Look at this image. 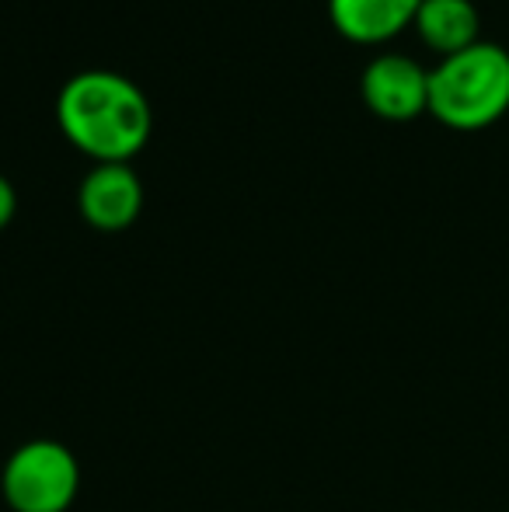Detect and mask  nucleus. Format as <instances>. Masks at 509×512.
<instances>
[{"label":"nucleus","instance_id":"5","mask_svg":"<svg viewBox=\"0 0 509 512\" xmlns=\"http://www.w3.org/2000/svg\"><path fill=\"white\" fill-rule=\"evenodd\" d=\"M81 216L98 230H126L143 209V185L129 164H98L77 192Z\"/></svg>","mask_w":509,"mask_h":512},{"label":"nucleus","instance_id":"3","mask_svg":"<svg viewBox=\"0 0 509 512\" xmlns=\"http://www.w3.org/2000/svg\"><path fill=\"white\" fill-rule=\"evenodd\" d=\"M81 488V471L67 446L35 439L11 453L4 467V499L14 512H67Z\"/></svg>","mask_w":509,"mask_h":512},{"label":"nucleus","instance_id":"8","mask_svg":"<svg viewBox=\"0 0 509 512\" xmlns=\"http://www.w3.org/2000/svg\"><path fill=\"white\" fill-rule=\"evenodd\" d=\"M14 206H18V199H14V189H11V182H7L4 175H0V230L11 223V216H14Z\"/></svg>","mask_w":509,"mask_h":512},{"label":"nucleus","instance_id":"6","mask_svg":"<svg viewBox=\"0 0 509 512\" xmlns=\"http://www.w3.org/2000/svg\"><path fill=\"white\" fill-rule=\"evenodd\" d=\"M422 0H328L332 25L353 42H387L415 21Z\"/></svg>","mask_w":509,"mask_h":512},{"label":"nucleus","instance_id":"1","mask_svg":"<svg viewBox=\"0 0 509 512\" xmlns=\"http://www.w3.org/2000/svg\"><path fill=\"white\" fill-rule=\"evenodd\" d=\"M56 119L67 140L98 164H126L150 136L143 91L112 70H84L60 91Z\"/></svg>","mask_w":509,"mask_h":512},{"label":"nucleus","instance_id":"2","mask_svg":"<svg viewBox=\"0 0 509 512\" xmlns=\"http://www.w3.org/2000/svg\"><path fill=\"white\" fill-rule=\"evenodd\" d=\"M429 112L454 129H482L509 112V49L482 42L429 70Z\"/></svg>","mask_w":509,"mask_h":512},{"label":"nucleus","instance_id":"7","mask_svg":"<svg viewBox=\"0 0 509 512\" xmlns=\"http://www.w3.org/2000/svg\"><path fill=\"white\" fill-rule=\"evenodd\" d=\"M415 32L440 56H454L478 42V7L471 0H422Z\"/></svg>","mask_w":509,"mask_h":512},{"label":"nucleus","instance_id":"4","mask_svg":"<svg viewBox=\"0 0 509 512\" xmlns=\"http://www.w3.org/2000/svg\"><path fill=\"white\" fill-rule=\"evenodd\" d=\"M363 102L381 119L405 122L429 112V70L415 63L412 56L384 53L367 63L363 70Z\"/></svg>","mask_w":509,"mask_h":512}]
</instances>
